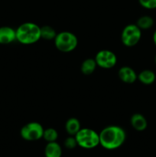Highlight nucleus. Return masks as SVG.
<instances>
[{"label": "nucleus", "instance_id": "1", "mask_svg": "<svg viewBox=\"0 0 156 157\" xmlns=\"http://www.w3.org/2000/svg\"><path fill=\"white\" fill-rule=\"evenodd\" d=\"M99 145L109 150L122 147L126 139V133L121 127L111 125L106 127L99 133Z\"/></svg>", "mask_w": 156, "mask_h": 157}, {"label": "nucleus", "instance_id": "2", "mask_svg": "<svg viewBox=\"0 0 156 157\" xmlns=\"http://www.w3.org/2000/svg\"><path fill=\"white\" fill-rule=\"evenodd\" d=\"M15 32L16 41L22 44H33L41 39V27L35 23H22L18 26Z\"/></svg>", "mask_w": 156, "mask_h": 157}, {"label": "nucleus", "instance_id": "3", "mask_svg": "<svg viewBox=\"0 0 156 157\" xmlns=\"http://www.w3.org/2000/svg\"><path fill=\"white\" fill-rule=\"evenodd\" d=\"M77 145L81 148L93 149L99 145V133L90 128H81L75 135Z\"/></svg>", "mask_w": 156, "mask_h": 157}, {"label": "nucleus", "instance_id": "4", "mask_svg": "<svg viewBox=\"0 0 156 157\" xmlns=\"http://www.w3.org/2000/svg\"><path fill=\"white\" fill-rule=\"evenodd\" d=\"M54 45L58 51L64 53L73 52L77 47V37L70 32H61L57 33L54 39Z\"/></svg>", "mask_w": 156, "mask_h": 157}, {"label": "nucleus", "instance_id": "5", "mask_svg": "<svg viewBox=\"0 0 156 157\" xmlns=\"http://www.w3.org/2000/svg\"><path fill=\"white\" fill-rule=\"evenodd\" d=\"M142 30L136 24H129L125 26L121 34L122 44L126 47H133L140 41Z\"/></svg>", "mask_w": 156, "mask_h": 157}, {"label": "nucleus", "instance_id": "6", "mask_svg": "<svg viewBox=\"0 0 156 157\" xmlns=\"http://www.w3.org/2000/svg\"><path fill=\"white\" fill-rule=\"evenodd\" d=\"M44 127L38 122H30L21 127L20 135L21 138L27 141H36L43 137Z\"/></svg>", "mask_w": 156, "mask_h": 157}, {"label": "nucleus", "instance_id": "7", "mask_svg": "<svg viewBox=\"0 0 156 157\" xmlns=\"http://www.w3.org/2000/svg\"><path fill=\"white\" fill-rule=\"evenodd\" d=\"M94 59L98 67L103 69L113 68L117 63V57L116 54L106 49L98 52Z\"/></svg>", "mask_w": 156, "mask_h": 157}, {"label": "nucleus", "instance_id": "8", "mask_svg": "<svg viewBox=\"0 0 156 157\" xmlns=\"http://www.w3.org/2000/svg\"><path fill=\"white\" fill-rule=\"evenodd\" d=\"M119 78L125 84H133L137 80L138 75L134 69L128 66H123L118 71Z\"/></svg>", "mask_w": 156, "mask_h": 157}, {"label": "nucleus", "instance_id": "9", "mask_svg": "<svg viewBox=\"0 0 156 157\" xmlns=\"http://www.w3.org/2000/svg\"><path fill=\"white\" fill-rule=\"evenodd\" d=\"M16 40V32L9 26L0 27V44H8Z\"/></svg>", "mask_w": 156, "mask_h": 157}, {"label": "nucleus", "instance_id": "10", "mask_svg": "<svg viewBox=\"0 0 156 157\" xmlns=\"http://www.w3.org/2000/svg\"><path fill=\"white\" fill-rule=\"evenodd\" d=\"M130 124L137 131H144L148 127V122L145 117L141 113H134L131 117Z\"/></svg>", "mask_w": 156, "mask_h": 157}, {"label": "nucleus", "instance_id": "11", "mask_svg": "<svg viewBox=\"0 0 156 157\" xmlns=\"http://www.w3.org/2000/svg\"><path fill=\"white\" fill-rule=\"evenodd\" d=\"M44 156L45 157H61L62 156L61 147L56 141L47 143L44 148Z\"/></svg>", "mask_w": 156, "mask_h": 157}, {"label": "nucleus", "instance_id": "12", "mask_svg": "<svg viewBox=\"0 0 156 157\" xmlns=\"http://www.w3.org/2000/svg\"><path fill=\"white\" fill-rule=\"evenodd\" d=\"M156 75L151 70H143L138 75L137 80L145 85H151L155 81Z\"/></svg>", "mask_w": 156, "mask_h": 157}, {"label": "nucleus", "instance_id": "13", "mask_svg": "<svg viewBox=\"0 0 156 157\" xmlns=\"http://www.w3.org/2000/svg\"><path fill=\"white\" fill-rule=\"evenodd\" d=\"M80 129V123L76 118L71 117L66 121L65 130L70 136H75Z\"/></svg>", "mask_w": 156, "mask_h": 157}, {"label": "nucleus", "instance_id": "14", "mask_svg": "<svg viewBox=\"0 0 156 157\" xmlns=\"http://www.w3.org/2000/svg\"><path fill=\"white\" fill-rule=\"evenodd\" d=\"M96 67H97V64H96L95 59L87 58V59L84 60L81 64L80 70L84 75H90L95 71Z\"/></svg>", "mask_w": 156, "mask_h": 157}, {"label": "nucleus", "instance_id": "15", "mask_svg": "<svg viewBox=\"0 0 156 157\" xmlns=\"http://www.w3.org/2000/svg\"><path fill=\"white\" fill-rule=\"evenodd\" d=\"M136 25L142 31L148 30L151 29L154 25V19L149 15H143L137 20Z\"/></svg>", "mask_w": 156, "mask_h": 157}, {"label": "nucleus", "instance_id": "16", "mask_svg": "<svg viewBox=\"0 0 156 157\" xmlns=\"http://www.w3.org/2000/svg\"><path fill=\"white\" fill-rule=\"evenodd\" d=\"M57 35L54 29L50 25H44L41 27V38L44 40H54Z\"/></svg>", "mask_w": 156, "mask_h": 157}, {"label": "nucleus", "instance_id": "17", "mask_svg": "<svg viewBox=\"0 0 156 157\" xmlns=\"http://www.w3.org/2000/svg\"><path fill=\"white\" fill-rule=\"evenodd\" d=\"M43 139L47 143L55 142L58 138V133L55 129L54 128H47L44 130L43 133Z\"/></svg>", "mask_w": 156, "mask_h": 157}, {"label": "nucleus", "instance_id": "18", "mask_svg": "<svg viewBox=\"0 0 156 157\" xmlns=\"http://www.w3.org/2000/svg\"><path fill=\"white\" fill-rule=\"evenodd\" d=\"M64 146L68 150H73L76 148L77 145V142L76 140V138L74 136H70L64 140Z\"/></svg>", "mask_w": 156, "mask_h": 157}, {"label": "nucleus", "instance_id": "19", "mask_svg": "<svg viewBox=\"0 0 156 157\" xmlns=\"http://www.w3.org/2000/svg\"><path fill=\"white\" fill-rule=\"evenodd\" d=\"M141 6L146 9H156V0H139Z\"/></svg>", "mask_w": 156, "mask_h": 157}, {"label": "nucleus", "instance_id": "20", "mask_svg": "<svg viewBox=\"0 0 156 157\" xmlns=\"http://www.w3.org/2000/svg\"><path fill=\"white\" fill-rule=\"evenodd\" d=\"M153 41H154V44L156 46V29L154 32V34H153Z\"/></svg>", "mask_w": 156, "mask_h": 157}, {"label": "nucleus", "instance_id": "21", "mask_svg": "<svg viewBox=\"0 0 156 157\" xmlns=\"http://www.w3.org/2000/svg\"><path fill=\"white\" fill-rule=\"evenodd\" d=\"M154 62H155L156 64V55H155V57H154Z\"/></svg>", "mask_w": 156, "mask_h": 157}]
</instances>
